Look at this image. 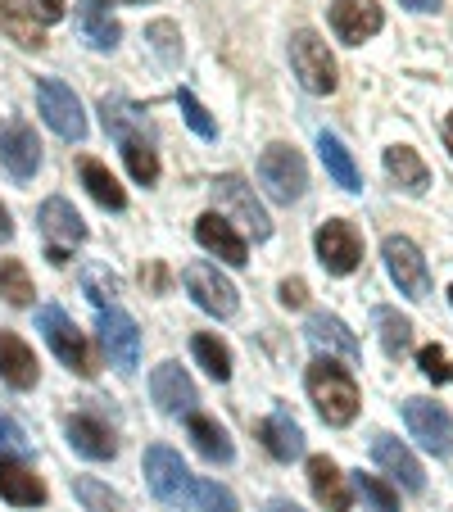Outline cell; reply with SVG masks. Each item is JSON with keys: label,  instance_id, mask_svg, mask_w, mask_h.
Listing matches in <instances>:
<instances>
[{"label": "cell", "instance_id": "cell-1", "mask_svg": "<svg viewBox=\"0 0 453 512\" xmlns=\"http://www.w3.org/2000/svg\"><path fill=\"white\" fill-rule=\"evenodd\" d=\"M304 386H309V399L318 404L327 426H349L358 417V381L349 377V368H336L331 358H318L304 372Z\"/></svg>", "mask_w": 453, "mask_h": 512}, {"label": "cell", "instance_id": "cell-2", "mask_svg": "<svg viewBox=\"0 0 453 512\" xmlns=\"http://www.w3.org/2000/svg\"><path fill=\"white\" fill-rule=\"evenodd\" d=\"M37 331L46 336V345L55 349V358L64 363L68 372H78V377H96V354H91L87 336H82V331L68 322L64 309L46 304V309L37 313Z\"/></svg>", "mask_w": 453, "mask_h": 512}, {"label": "cell", "instance_id": "cell-3", "mask_svg": "<svg viewBox=\"0 0 453 512\" xmlns=\"http://www.w3.org/2000/svg\"><path fill=\"white\" fill-rule=\"evenodd\" d=\"M145 485H150V494H155L159 503H168V508L195 503V476L186 472L182 454H173L168 445L145 449Z\"/></svg>", "mask_w": 453, "mask_h": 512}, {"label": "cell", "instance_id": "cell-4", "mask_svg": "<svg viewBox=\"0 0 453 512\" xmlns=\"http://www.w3.org/2000/svg\"><path fill=\"white\" fill-rule=\"evenodd\" d=\"M290 68H295V78L304 91H313V96H331L336 91V59H331L327 41L318 37V32L299 28L295 37H290Z\"/></svg>", "mask_w": 453, "mask_h": 512}, {"label": "cell", "instance_id": "cell-5", "mask_svg": "<svg viewBox=\"0 0 453 512\" xmlns=\"http://www.w3.org/2000/svg\"><path fill=\"white\" fill-rule=\"evenodd\" d=\"M259 182L277 204H290L309 186V168H304V159H299L290 145H268L259 159Z\"/></svg>", "mask_w": 453, "mask_h": 512}, {"label": "cell", "instance_id": "cell-6", "mask_svg": "<svg viewBox=\"0 0 453 512\" xmlns=\"http://www.w3.org/2000/svg\"><path fill=\"white\" fill-rule=\"evenodd\" d=\"M381 259H386V272L399 286V295H408V300H426L431 295V268H426L422 250L408 236H386Z\"/></svg>", "mask_w": 453, "mask_h": 512}, {"label": "cell", "instance_id": "cell-7", "mask_svg": "<svg viewBox=\"0 0 453 512\" xmlns=\"http://www.w3.org/2000/svg\"><path fill=\"white\" fill-rule=\"evenodd\" d=\"M213 195H218V204L232 213V218L254 236V241H268V236H272L268 209L259 204V195H254V186L245 182V177H236V173L218 177V182H213Z\"/></svg>", "mask_w": 453, "mask_h": 512}, {"label": "cell", "instance_id": "cell-8", "mask_svg": "<svg viewBox=\"0 0 453 512\" xmlns=\"http://www.w3.org/2000/svg\"><path fill=\"white\" fill-rule=\"evenodd\" d=\"M37 109L50 123V132H59L64 141H82L87 136V118H82L78 96L64 87L59 78H41L37 82Z\"/></svg>", "mask_w": 453, "mask_h": 512}, {"label": "cell", "instance_id": "cell-9", "mask_svg": "<svg viewBox=\"0 0 453 512\" xmlns=\"http://www.w3.org/2000/svg\"><path fill=\"white\" fill-rule=\"evenodd\" d=\"M404 422L413 431V440H422V449H431L435 458L453 454V413L431 399H408L404 404Z\"/></svg>", "mask_w": 453, "mask_h": 512}, {"label": "cell", "instance_id": "cell-10", "mask_svg": "<svg viewBox=\"0 0 453 512\" xmlns=\"http://www.w3.org/2000/svg\"><path fill=\"white\" fill-rule=\"evenodd\" d=\"M96 331H100V345H105L109 363L118 372H132L141 363V331H136V322L123 309H100Z\"/></svg>", "mask_w": 453, "mask_h": 512}, {"label": "cell", "instance_id": "cell-11", "mask_svg": "<svg viewBox=\"0 0 453 512\" xmlns=\"http://www.w3.org/2000/svg\"><path fill=\"white\" fill-rule=\"evenodd\" d=\"M313 245H318L322 268L336 272V277H345V272H354L358 263H363V241H358V232L345 223V218L322 223L318 236H313Z\"/></svg>", "mask_w": 453, "mask_h": 512}, {"label": "cell", "instance_id": "cell-12", "mask_svg": "<svg viewBox=\"0 0 453 512\" xmlns=\"http://www.w3.org/2000/svg\"><path fill=\"white\" fill-rule=\"evenodd\" d=\"M186 290H191V300L200 304L204 313H213V318H232L236 313V286L222 277L213 263H191V268H186Z\"/></svg>", "mask_w": 453, "mask_h": 512}, {"label": "cell", "instance_id": "cell-13", "mask_svg": "<svg viewBox=\"0 0 453 512\" xmlns=\"http://www.w3.org/2000/svg\"><path fill=\"white\" fill-rule=\"evenodd\" d=\"M386 23L381 5L376 0H331V28L345 46H363L367 37H376Z\"/></svg>", "mask_w": 453, "mask_h": 512}, {"label": "cell", "instance_id": "cell-14", "mask_svg": "<svg viewBox=\"0 0 453 512\" xmlns=\"http://www.w3.org/2000/svg\"><path fill=\"white\" fill-rule=\"evenodd\" d=\"M0 164L10 168L19 182H28V177L41 168V141L28 123H19V118L0 123Z\"/></svg>", "mask_w": 453, "mask_h": 512}, {"label": "cell", "instance_id": "cell-15", "mask_svg": "<svg viewBox=\"0 0 453 512\" xmlns=\"http://www.w3.org/2000/svg\"><path fill=\"white\" fill-rule=\"evenodd\" d=\"M372 458H376V467H381L386 476H395L408 494H422L426 490L422 463L413 458V449H408V445H399L395 435H372Z\"/></svg>", "mask_w": 453, "mask_h": 512}, {"label": "cell", "instance_id": "cell-16", "mask_svg": "<svg viewBox=\"0 0 453 512\" xmlns=\"http://www.w3.org/2000/svg\"><path fill=\"white\" fill-rule=\"evenodd\" d=\"M150 395H155V404L164 408V413H191L195 404H200V395H195V381L186 377L182 363H159L155 372H150Z\"/></svg>", "mask_w": 453, "mask_h": 512}, {"label": "cell", "instance_id": "cell-17", "mask_svg": "<svg viewBox=\"0 0 453 512\" xmlns=\"http://www.w3.org/2000/svg\"><path fill=\"white\" fill-rule=\"evenodd\" d=\"M304 336H309V345L318 349V354H327V358L358 363V354H363V349H358V336L336 318V313H313L309 327H304Z\"/></svg>", "mask_w": 453, "mask_h": 512}, {"label": "cell", "instance_id": "cell-18", "mask_svg": "<svg viewBox=\"0 0 453 512\" xmlns=\"http://www.w3.org/2000/svg\"><path fill=\"white\" fill-rule=\"evenodd\" d=\"M195 241H200L209 254H218L222 263H232V268H245V263H250L245 236L236 232L227 218H218V213H204L200 223H195Z\"/></svg>", "mask_w": 453, "mask_h": 512}, {"label": "cell", "instance_id": "cell-19", "mask_svg": "<svg viewBox=\"0 0 453 512\" xmlns=\"http://www.w3.org/2000/svg\"><path fill=\"white\" fill-rule=\"evenodd\" d=\"M37 223H41V232H46L50 250H59V254H68L73 245L87 241V227H82L78 209H73L68 200H46L41 213H37Z\"/></svg>", "mask_w": 453, "mask_h": 512}, {"label": "cell", "instance_id": "cell-20", "mask_svg": "<svg viewBox=\"0 0 453 512\" xmlns=\"http://www.w3.org/2000/svg\"><path fill=\"white\" fill-rule=\"evenodd\" d=\"M68 445L78 449L82 458H91V463H105V458H114L118 454V440H114V431H109L100 417H91V413H78V417H68Z\"/></svg>", "mask_w": 453, "mask_h": 512}, {"label": "cell", "instance_id": "cell-21", "mask_svg": "<svg viewBox=\"0 0 453 512\" xmlns=\"http://www.w3.org/2000/svg\"><path fill=\"white\" fill-rule=\"evenodd\" d=\"M0 499L14 503V508H37V503H46V485L28 463L0 458Z\"/></svg>", "mask_w": 453, "mask_h": 512}, {"label": "cell", "instance_id": "cell-22", "mask_svg": "<svg viewBox=\"0 0 453 512\" xmlns=\"http://www.w3.org/2000/svg\"><path fill=\"white\" fill-rule=\"evenodd\" d=\"M100 114H105V132L114 136L118 145H132V141H150V145H155V132H150L145 114L136 105H127L123 96H105V100H100Z\"/></svg>", "mask_w": 453, "mask_h": 512}, {"label": "cell", "instance_id": "cell-23", "mask_svg": "<svg viewBox=\"0 0 453 512\" xmlns=\"http://www.w3.org/2000/svg\"><path fill=\"white\" fill-rule=\"evenodd\" d=\"M37 354L23 345L14 331H0V381L14 390H32L37 386Z\"/></svg>", "mask_w": 453, "mask_h": 512}, {"label": "cell", "instance_id": "cell-24", "mask_svg": "<svg viewBox=\"0 0 453 512\" xmlns=\"http://www.w3.org/2000/svg\"><path fill=\"white\" fill-rule=\"evenodd\" d=\"M309 485H313V499H318L327 512H349V485L327 454L309 458Z\"/></svg>", "mask_w": 453, "mask_h": 512}, {"label": "cell", "instance_id": "cell-25", "mask_svg": "<svg viewBox=\"0 0 453 512\" xmlns=\"http://www.w3.org/2000/svg\"><path fill=\"white\" fill-rule=\"evenodd\" d=\"M78 32L91 50H114L118 46V19L105 0H78Z\"/></svg>", "mask_w": 453, "mask_h": 512}, {"label": "cell", "instance_id": "cell-26", "mask_svg": "<svg viewBox=\"0 0 453 512\" xmlns=\"http://www.w3.org/2000/svg\"><path fill=\"white\" fill-rule=\"evenodd\" d=\"M0 28L10 32V41H19L23 50H41V46H46L41 19L32 14V5H23V0H5V5H0Z\"/></svg>", "mask_w": 453, "mask_h": 512}, {"label": "cell", "instance_id": "cell-27", "mask_svg": "<svg viewBox=\"0 0 453 512\" xmlns=\"http://www.w3.org/2000/svg\"><path fill=\"white\" fill-rule=\"evenodd\" d=\"M259 440L268 445V454L277 458V463H290V458L304 454V431H299L286 413H272L268 422L259 426Z\"/></svg>", "mask_w": 453, "mask_h": 512}, {"label": "cell", "instance_id": "cell-28", "mask_svg": "<svg viewBox=\"0 0 453 512\" xmlns=\"http://www.w3.org/2000/svg\"><path fill=\"white\" fill-rule=\"evenodd\" d=\"M386 173L413 195H422L426 186H431V168L422 164V155H417L413 145H390L386 150Z\"/></svg>", "mask_w": 453, "mask_h": 512}, {"label": "cell", "instance_id": "cell-29", "mask_svg": "<svg viewBox=\"0 0 453 512\" xmlns=\"http://www.w3.org/2000/svg\"><path fill=\"white\" fill-rule=\"evenodd\" d=\"M318 155H322V164H327L331 182L345 186V191H363V177H358V164H354V155H349L345 145H340V136L322 132V136H318Z\"/></svg>", "mask_w": 453, "mask_h": 512}, {"label": "cell", "instance_id": "cell-30", "mask_svg": "<svg viewBox=\"0 0 453 512\" xmlns=\"http://www.w3.org/2000/svg\"><path fill=\"white\" fill-rule=\"evenodd\" d=\"M186 431H191L195 449H200V458H209V463H232V440H227V431H222L213 417L204 413H191V422H186Z\"/></svg>", "mask_w": 453, "mask_h": 512}, {"label": "cell", "instance_id": "cell-31", "mask_svg": "<svg viewBox=\"0 0 453 512\" xmlns=\"http://www.w3.org/2000/svg\"><path fill=\"white\" fill-rule=\"evenodd\" d=\"M82 186L91 191V200L100 204V209H123L127 204V195H123V186L114 182V173H109L100 159H82Z\"/></svg>", "mask_w": 453, "mask_h": 512}, {"label": "cell", "instance_id": "cell-32", "mask_svg": "<svg viewBox=\"0 0 453 512\" xmlns=\"http://www.w3.org/2000/svg\"><path fill=\"white\" fill-rule=\"evenodd\" d=\"M376 331H381V349L390 358H404L408 345H413V322L395 309H376Z\"/></svg>", "mask_w": 453, "mask_h": 512}, {"label": "cell", "instance_id": "cell-33", "mask_svg": "<svg viewBox=\"0 0 453 512\" xmlns=\"http://www.w3.org/2000/svg\"><path fill=\"white\" fill-rule=\"evenodd\" d=\"M0 295H5V304H14V309H28V304L37 300L32 277L19 259H0Z\"/></svg>", "mask_w": 453, "mask_h": 512}, {"label": "cell", "instance_id": "cell-34", "mask_svg": "<svg viewBox=\"0 0 453 512\" xmlns=\"http://www.w3.org/2000/svg\"><path fill=\"white\" fill-rule=\"evenodd\" d=\"M191 349H195V358H200V368L209 372L213 381H227V377H232V349L222 345L218 336H195Z\"/></svg>", "mask_w": 453, "mask_h": 512}, {"label": "cell", "instance_id": "cell-35", "mask_svg": "<svg viewBox=\"0 0 453 512\" xmlns=\"http://www.w3.org/2000/svg\"><path fill=\"white\" fill-rule=\"evenodd\" d=\"M354 494L367 503L372 512H399V490L390 481H381V476H363L354 472Z\"/></svg>", "mask_w": 453, "mask_h": 512}, {"label": "cell", "instance_id": "cell-36", "mask_svg": "<svg viewBox=\"0 0 453 512\" xmlns=\"http://www.w3.org/2000/svg\"><path fill=\"white\" fill-rule=\"evenodd\" d=\"M123 159H127V173H132V182L141 186H155L159 182V155L150 141H132L123 145Z\"/></svg>", "mask_w": 453, "mask_h": 512}, {"label": "cell", "instance_id": "cell-37", "mask_svg": "<svg viewBox=\"0 0 453 512\" xmlns=\"http://www.w3.org/2000/svg\"><path fill=\"white\" fill-rule=\"evenodd\" d=\"M82 290H87L100 309H114V300L123 295V281H118L109 268H96V263H91V268H82Z\"/></svg>", "mask_w": 453, "mask_h": 512}, {"label": "cell", "instance_id": "cell-38", "mask_svg": "<svg viewBox=\"0 0 453 512\" xmlns=\"http://www.w3.org/2000/svg\"><path fill=\"white\" fill-rule=\"evenodd\" d=\"M73 490H78V499H82V508H87V512H123V499H118L109 485L91 481V476H82Z\"/></svg>", "mask_w": 453, "mask_h": 512}, {"label": "cell", "instance_id": "cell-39", "mask_svg": "<svg viewBox=\"0 0 453 512\" xmlns=\"http://www.w3.org/2000/svg\"><path fill=\"white\" fill-rule=\"evenodd\" d=\"M195 503H200L204 512H241V508H236V494L227 490V485L209 481V476H200V481H195Z\"/></svg>", "mask_w": 453, "mask_h": 512}, {"label": "cell", "instance_id": "cell-40", "mask_svg": "<svg viewBox=\"0 0 453 512\" xmlns=\"http://www.w3.org/2000/svg\"><path fill=\"white\" fill-rule=\"evenodd\" d=\"M177 105H182V114H186V123H191L195 136H204V141H213V136H218V127H213L209 109H204L200 100L191 96V91H177Z\"/></svg>", "mask_w": 453, "mask_h": 512}, {"label": "cell", "instance_id": "cell-41", "mask_svg": "<svg viewBox=\"0 0 453 512\" xmlns=\"http://www.w3.org/2000/svg\"><path fill=\"white\" fill-rule=\"evenodd\" d=\"M417 368H422L426 377L435 381V386H444V381H453V358L444 354L440 345H426L422 354H417Z\"/></svg>", "mask_w": 453, "mask_h": 512}, {"label": "cell", "instance_id": "cell-42", "mask_svg": "<svg viewBox=\"0 0 453 512\" xmlns=\"http://www.w3.org/2000/svg\"><path fill=\"white\" fill-rule=\"evenodd\" d=\"M145 41L155 46V55L164 59V64H177V28L173 23H150V28H145Z\"/></svg>", "mask_w": 453, "mask_h": 512}, {"label": "cell", "instance_id": "cell-43", "mask_svg": "<svg viewBox=\"0 0 453 512\" xmlns=\"http://www.w3.org/2000/svg\"><path fill=\"white\" fill-rule=\"evenodd\" d=\"M23 449H28V440H23V431L10 422V417L0 413V458H19Z\"/></svg>", "mask_w": 453, "mask_h": 512}, {"label": "cell", "instance_id": "cell-44", "mask_svg": "<svg viewBox=\"0 0 453 512\" xmlns=\"http://www.w3.org/2000/svg\"><path fill=\"white\" fill-rule=\"evenodd\" d=\"M32 14H37L41 23H59L64 19V0H32Z\"/></svg>", "mask_w": 453, "mask_h": 512}, {"label": "cell", "instance_id": "cell-45", "mask_svg": "<svg viewBox=\"0 0 453 512\" xmlns=\"http://www.w3.org/2000/svg\"><path fill=\"white\" fill-rule=\"evenodd\" d=\"M281 304H286V309H299V304H304V281L299 277L281 281Z\"/></svg>", "mask_w": 453, "mask_h": 512}, {"label": "cell", "instance_id": "cell-46", "mask_svg": "<svg viewBox=\"0 0 453 512\" xmlns=\"http://www.w3.org/2000/svg\"><path fill=\"white\" fill-rule=\"evenodd\" d=\"M399 5H408V10H417V14H431V10H440V0H399Z\"/></svg>", "mask_w": 453, "mask_h": 512}, {"label": "cell", "instance_id": "cell-47", "mask_svg": "<svg viewBox=\"0 0 453 512\" xmlns=\"http://www.w3.org/2000/svg\"><path fill=\"white\" fill-rule=\"evenodd\" d=\"M14 236V223H10V209H5V204H0V245L10 241Z\"/></svg>", "mask_w": 453, "mask_h": 512}, {"label": "cell", "instance_id": "cell-48", "mask_svg": "<svg viewBox=\"0 0 453 512\" xmlns=\"http://www.w3.org/2000/svg\"><path fill=\"white\" fill-rule=\"evenodd\" d=\"M263 512H304L299 503H290V499H268V508Z\"/></svg>", "mask_w": 453, "mask_h": 512}, {"label": "cell", "instance_id": "cell-49", "mask_svg": "<svg viewBox=\"0 0 453 512\" xmlns=\"http://www.w3.org/2000/svg\"><path fill=\"white\" fill-rule=\"evenodd\" d=\"M444 150H449V155H453V114L444 118Z\"/></svg>", "mask_w": 453, "mask_h": 512}, {"label": "cell", "instance_id": "cell-50", "mask_svg": "<svg viewBox=\"0 0 453 512\" xmlns=\"http://www.w3.org/2000/svg\"><path fill=\"white\" fill-rule=\"evenodd\" d=\"M449 304H453V286H449Z\"/></svg>", "mask_w": 453, "mask_h": 512}]
</instances>
